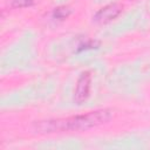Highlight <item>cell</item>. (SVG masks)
<instances>
[{
	"instance_id": "6da1fadb",
	"label": "cell",
	"mask_w": 150,
	"mask_h": 150,
	"mask_svg": "<svg viewBox=\"0 0 150 150\" xmlns=\"http://www.w3.org/2000/svg\"><path fill=\"white\" fill-rule=\"evenodd\" d=\"M111 118V111L107 109L90 111L86 115L71 116L61 120L42 121L34 124V130L36 132H56V131H81L87 130L93 127L107 123Z\"/></svg>"
},
{
	"instance_id": "7a4b0ae2",
	"label": "cell",
	"mask_w": 150,
	"mask_h": 150,
	"mask_svg": "<svg viewBox=\"0 0 150 150\" xmlns=\"http://www.w3.org/2000/svg\"><path fill=\"white\" fill-rule=\"evenodd\" d=\"M90 82H91V76H90L89 71H84L80 75V77L77 80V83H76L75 93H74V101L77 104L86 101L87 97L89 96Z\"/></svg>"
},
{
	"instance_id": "3957f363",
	"label": "cell",
	"mask_w": 150,
	"mask_h": 150,
	"mask_svg": "<svg viewBox=\"0 0 150 150\" xmlns=\"http://www.w3.org/2000/svg\"><path fill=\"white\" fill-rule=\"evenodd\" d=\"M122 12V7L117 4H110L101 8L95 15H94V21L97 23H107L115 18H117Z\"/></svg>"
},
{
	"instance_id": "277c9868",
	"label": "cell",
	"mask_w": 150,
	"mask_h": 150,
	"mask_svg": "<svg viewBox=\"0 0 150 150\" xmlns=\"http://www.w3.org/2000/svg\"><path fill=\"white\" fill-rule=\"evenodd\" d=\"M70 14V9L68 7H57L55 8L54 13H53V16L55 19H59V20H63L66 19L68 15Z\"/></svg>"
},
{
	"instance_id": "5b68a950",
	"label": "cell",
	"mask_w": 150,
	"mask_h": 150,
	"mask_svg": "<svg viewBox=\"0 0 150 150\" xmlns=\"http://www.w3.org/2000/svg\"><path fill=\"white\" fill-rule=\"evenodd\" d=\"M33 2H34V0H11L12 6L15 8H23V7L32 6Z\"/></svg>"
}]
</instances>
